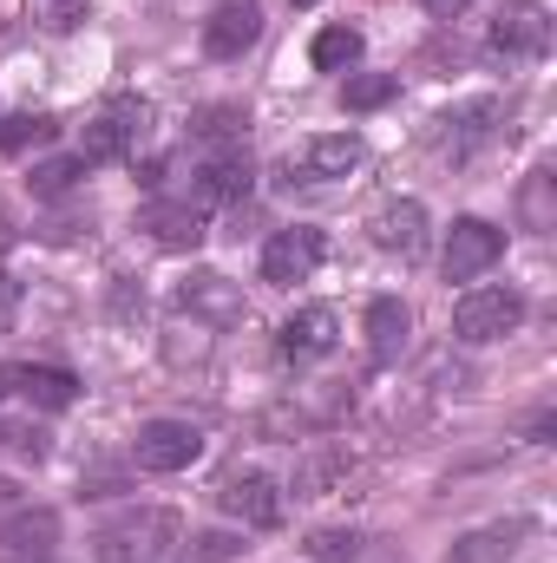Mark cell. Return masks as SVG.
<instances>
[{
  "label": "cell",
  "instance_id": "6da1fadb",
  "mask_svg": "<svg viewBox=\"0 0 557 563\" xmlns=\"http://www.w3.org/2000/svg\"><path fill=\"white\" fill-rule=\"evenodd\" d=\"M184 538L177 511H125L99 531V563H157Z\"/></svg>",
  "mask_w": 557,
  "mask_h": 563
},
{
  "label": "cell",
  "instance_id": "7a4b0ae2",
  "mask_svg": "<svg viewBox=\"0 0 557 563\" xmlns=\"http://www.w3.org/2000/svg\"><path fill=\"white\" fill-rule=\"evenodd\" d=\"M485 53L499 66H525V59H545L551 53V13L538 0H505L492 33H485Z\"/></svg>",
  "mask_w": 557,
  "mask_h": 563
},
{
  "label": "cell",
  "instance_id": "3957f363",
  "mask_svg": "<svg viewBox=\"0 0 557 563\" xmlns=\"http://www.w3.org/2000/svg\"><path fill=\"white\" fill-rule=\"evenodd\" d=\"M518 321H525V301H518V288H466V295H459V308H452V334H459L466 347L505 341Z\"/></svg>",
  "mask_w": 557,
  "mask_h": 563
},
{
  "label": "cell",
  "instance_id": "277c9868",
  "mask_svg": "<svg viewBox=\"0 0 557 563\" xmlns=\"http://www.w3.org/2000/svg\"><path fill=\"white\" fill-rule=\"evenodd\" d=\"M499 256H505V230H492L485 217H459L452 236H446L439 269H446V282H479Z\"/></svg>",
  "mask_w": 557,
  "mask_h": 563
},
{
  "label": "cell",
  "instance_id": "5b68a950",
  "mask_svg": "<svg viewBox=\"0 0 557 563\" xmlns=\"http://www.w3.org/2000/svg\"><path fill=\"white\" fill-rule=\"evenodd\" d=\"M171 301H177V314H190V321H204V328H237V321H243V295H237V282L217 276V269L184 276Z\"/></svg>",
  "mask_w": 557,
  "mask_h": 563
},
{
  "label": "cell",
  "instance_id": "8992f818",
  "mask_svg": "<svg viewBox=\"0 0 557 563\" xmlns=\"http://www.w3.org/2000/svg\"><path fill=\"white\" fill-rule=\"evenodd\" d=\"M197 452H204V432L190 420H151V426H139V445H132L139 472H157V478L197 465Z\"/></svg>",
  "mask_w": 557,
  "mask_h": 563
},
{
  "label": "cell",
  "instance_id": "52a82bcc",
  "mask_svg": "<svg viewBox=\"0 0 557 563\" xmlns=\"http://www.w3.org/2000/svg\"><path fill=\"white\" fill-rule=\"evenodd\" d=\"M361 164H368V144L354 132H328V139H308L302 151H288V177L295 184H335V177H348Z\"/></svg>",
  "mask_w": 557,
  "mask_h": 563
},
{
  "label": "cell",
  "instance_id": "ba28073f",
  "mask_svg": "<svg viewBox=\"0 0 557 563\" xmlns=\"http://www.w3.org/2000/svg\"><path fill=\"white\" fill-rule=\"evenodd\" d=\"M53 551H59V511L20 505L13 518H0V563H53Z\"/></svg>",
  "mask_w": 557,
  "mask_h": 563
},
{
  "label": "cell",
  "instance_id": "9c48e42d",
  "mask_svg": "<svg viewBox=\"0 0 557 563\" xmlns=\"http://www.w3.org/2000/svg\"><path fill=\"white\" fill-rule=\"evenodd\" d=\"M315 269H321V230L288 223V230H276L263 243V282L270 288H295V282H308Z\"/></svg>",
  "mask_w": 557,
  "mask_h": 563
},
{
  "label": "cell",
  "instance_id": "30bf717a",
  "mask_svg": "<svg viewBox=\"0 0 557 563\" xmlns=\"http://www.w3.org/2000/svg\"><path fill=\"white\" fill-rule=\"evenodd\" d=\"M217 505H223L230 518H243L250 531H270V525H282V485L270 478V472H223Z\"/></svg>",
  "mask_w": 557,
  "mask_h": 563
},
{
  "label": "cell",
  "instance_id": "8fae6325",
  "mask_svg": "<svg viewBox=\"0 0 557 563\" xmlns=\"http://www.w3.org/2000/svg\"><path fill=\"white\" fill-rule=\"evenodd\" d=\"M263 40V7L256 0H217L204 20V53L210 59H243Z\"/></svg>",
  "mask_w": 557,
  "mask_h": 563
},
{
  "label": "cell",
  "instance_id": "7c38bea8",
  "mask_svg": "<svg viewBox=\"0 0 557 563\" xmlns=\"http://www.w3.org/2000/svg\"><path fill=\"white\" fill-rule=\"evenodd\" d=\"M139 139H144V106H139V99H112V106H106V112L86 125L79 157H86V170H92V164H112V157H125Z\"/></svg>",
  "mask_w": 557,
  "mask_h": 563
},
{
  "label": "cell",
  "instance_id": "4fadbf2b",
  "mask_svg": "<svg viewBox=\"0 0 557 563\" xmlns=\"http://www.w3.org/2000/svg\"><path fill=\"white\" fill-rule=\"evenodd\" d=\"M368 230H374V243H381L387 256H401V263L426 256V203H414V197H394V203H381Z\"/></svg>",
  "mask_w": 557,
  "mask_h": 563
},
{
  "label": "cell",
  "instance_id": "5bb4252c",
  "mask_svg": "<svg viewBox=\"0 0 557 563\" xmlns=\"http://www.w3.org/2000/svg\"><path fill=\"white\" fill-rule=\"evenodd\" d=\"M335 341H341V321H335L328 301L295 308V314L282 321V354H288V361H321V354H335Z\"/></svg>",
  "mask_w": 557,
  "mask_h": 563
},
{
  "label": "cell",
  "instance_id": "9a60e30c",
  "mask_svg": "<svg viewBox=\"0 0 557 563\" xmlns=\"http://www.w3.org/2000/svg\"><path fill=\"white\" fill-rule=\"evenodd\" d=\"M407 334H414V314H407V301L381 295V301L368 308V354H374V367H394V361L407 354Z\"/></svg>",
  "mask_w": 557,
  "mask_h": 563
},
{
  "label": "cell",
  "instance_id": "2e32d148",
  "mask_svg": "<svg viewBox=\"0 0 557 563\" xmlns=\"http://www.w3.org/2000/svg\"><path fill=\"white\" fill-rule=\"evenodd\" d=\"M7 387L26 400V407H46V413H66L79 400V380L66 367H7Z\"/></svg>",
  "mask_w": 557,
  "mask_h": 563
},
{
  "label": "cell",
  "instance_id": "e0dca14e",
  "mask_svg": "<svg viewBox=\"0 0 557 563\" xmlns=\"http://www.w3.org/2000/svg\"><path fill=\"white\" fill-rule=\"evenodd\" d=\"M250 157H243V144L237 151H223V157H210L204 170H197V210L204 203H243L250 197Z\"/></svg>",
  "mask_w": 557,
  "mask_h": 563
},
{
  "label": "cell",
  "instance_id": "ac0fdd59",
  "mask_svg": "<svg viewBox=\"0 0 557 563\" xmlns=\"http://www.w3.org/2000/svg\"><path fill=\"white\" fill-rule=\"evenodd\" d=\"M139 230H151L157 250H197L204 243V210L197 203H151L139 217Z\"/></svg>",
  "mask_w": 557,
  "mask_h": 563
},
{
  "label": "cell",
  "instance_id": "d6986e66",
  "mask_svg": "<svg viewBox=\"0 0 557 563\" xmlns=\"http://www.w3.org/2000/svg\"><path fill=\"white\" fill-rule=\"evenodd\" d=\"M492 119H499V106L492 99H472V106H459L452 119H439V151L459 164V157H472L479 144L492 139Z\"/></svg>",
  "mask_w": 557,
  "mask_h": 563
},
{
  "label": "cell",
  "instance_id": "ffe728a7",
  "mask_svg": "<svg viewBox=\"0 0 557 563\" xmlns=\"http://www.w3.org/2000/svg\"><path fill=\"white\" fill-rule=\"evenodd\" d=\"M354 478V459L341 452V445H315L302 465H295V498H328L335 485H348Z\"/></svg>",
  "mask_w": 557,
  "mask_h": 563
},
{
  "label": "cell",
  "instance_id": "44dd1931",
  "mask_svg": "<svg viewBox=\"0 0 557 563\" xmlns=\"http://www.w3.org/2000/svg\"><path fill=\"white\" fill-rule=\"evenodd\" d=\"M518 538H525L518 518H512V525H485V531H472L466 544H452L446 563H512L518 558Z\"/></svg>",
  "mask_w": 557,
  "mask_h": 563
},
{
  "label": "cell",
  "instance_id": "7402d4cb",
  "mask_svg": "<svg viewBox=\"0 0 557 563\" xmlns=\"http://www.w3.org/2000/svg\"><path fill=\"white\" fill-rule=\"evenodd\" d=\"M308 59H315L321 73H348V66L361 59V33H354V26H321L315 46H308Z\"/></svg>",
  "mask_w": 557,
  "mask_h": 563
},
{
  "label": "cell",
  "instance_id": "603a6c76",
  "mask_svg": "<svg viewBox=\"0 0 557 563\" xmlns=\"http://www.w3.org/2000/svg\"><path fill=\"white\" fill-rule=\"evenodd\" d=\"M394 92H401V79H394V73H361V79H348V86H341V106H348V112H374V106H387Z\"/></svg>",
  "mask_w": 557,
  "mask_h": 563
},
{
  "label": "cell",
  "instance_id": "cb8c5ba5",
  "mask_svg": "<svg viewBox=\"0 0 557 563\" xmlns=\"http://www.w3.org/2000/svg\"><path fill=\"white\" fill-rule=\"evenodd\" d=\"M551 170H532L525 177V197H518V210H525V230H557V210H551Z\"/></svg>",
  "mask_w": 557,
  "mask_h": 563
},
{
  "label": "cell",
  "instance_id": "d4e9b609",
  "mask_svg": "<svg viewBox=\"0 0 557 563\" xmlns=\"http://www.w3.org/2000/svg\"><path fill=\"white\" fill-rule=\"evenodd\" d=\"M79 177H86V157H79V151H73V157H46V164L33 170V190H40V197H66Z\"/></svg>",
  "mask_w": 557,
  "mask_h": 563
},
{
  "label": "cell",
  "instance_id": "484cf974",
  "mask_svg": "<svg viewBox=\"0 0 557 563\" xmlns=\"http://www.w3.org/2000/svg\"><path fill=\"white\" fill-rule=\"evenodd\" d=\"M190 132H197V139H243V132H250V112H243V106H210V112H197Z\"/></svg>",
  "mask_w": 557,
  "mask_h": 563
},
{
  "label": "cell",
  "instance_id": "4316f807",
  "mask_svg": "<svg viewBox=\"0 0 557 563\" xmlns=\"http://www.w3.org/2000/svg\"><path fill=\"white\" fill-rule=\"evenodd\" d=\"M59 132L53 119H40V112H20V119H7L0 125V151H26V144H46Z\"/></svg>",
  "mask_w": 557,
  "mask_h": 563
},
{
  "label": "cell",
  "instance_id": "83f0119b",
  "mask_svg": "<svg viewBox=\"0 0 557 563\" xmlns=\"http://www.w3.org/2000/svg\"><path fill=\"white\" fill-rule=\"evenodd\" d=\"M354 531H315L308 538V551H302V563H354Z\"/></svg>",
  "mask_w": 557,
  "mask_h": 563
},
{
  "label": "cell",
  "instance_id": "f1b7e54d",
  "mask_svg": "<svg viewBox=\"0 0 557 563\" xmlns=\"http://www.w3.org/2000/svg\"><path fill=\"white\" fill-rule=\"evenodd\" d=\"M33 7V20L46 26V33H73L79 20H86V0H26Z\"/></svg>",
  "mask_w": 557,
  "mask_h": 563
},
{
  "label": "cell",
  "instance_id": "f546056e",
  "mask_svg": "<svg viewBox=\"0 0 557 563\" xmlns=\"http://www.w3.org/2000/svg\"><path fill=\"white\" fill-rule=\"evenodd\" d=\"M243 551V538H230V531H204L197 538V563H230Z\"/></svg>",
  "mask_w": 557,
  "mask_h": 563
},
{
  "label": "cell",
  "instance_id": "4dcf8cb0",
  "mask_svg": "<svg viewBox=\"0 0 557 563\" xmlns=\"http://www.w3.org/2000/svg\"><path fill=\"white\" fill-rule=\"evenodd\" d=\"M13 308H20V282H13V276H0V328L13 321Z\"/></svg>",
  "mask_w": 557,
  "mask_h": 563
},
{
  "label": "cell",
  "instance_id": "1f68e13d",
  "mask_svg": "<svg viewBox=\"0 0 557 563\" xmlns=\"http://www.w3.org/2000/svg\"><path fill=\"white\" fill-rule=\"evenodd\" d=\"M419 7H426V13H433V20H459V13H466V7H472V0H419Z\"/></svg>",
  "mask_w": 557,
  "mask_h": 563
},
{
  "label": "cell",
  "instance_id": "d6a6232c",
  "mask_svg": "<svg viewBox=\"0 0 557 563\" xmlns=\"http://www.w3.org/2000/svg\"><path fill=\"white\" fill-rule=\"evenodd\" d=\"M551 426H557V413H551V407H545V413L532 420V445H551Z\"/></svg>",
  "mask_w": 557,
  "mask_h": 563
},
{
  "label": "cell",
  "instance_id": "836d02e7",
  "mask_svg": "<svg viewBox=\"0 0 557 563\" xmlns=\"http://www.w3.org/2000/svg\"><path fill=\"white\" fill-rule=\"evenodd\" d=\"M7 243H13V223H7V217H0V250H7Z\"/></svg>",
  "mask_w": 557,
  "mask_h": 563
},
{
  "label": "cell",
  "instance_id": "e575fe53",
  "mask_svg": "<svg viewBox=\"0 0 557 563\" xmlns=\"http://www.w3.org/2000/svg\"><path fill=\"white\" fill-rule=\"evenodd\" d=\"M0 394H13V387H7V367H0Z\"/></svg>",
  "mask_w": 557,
  "mask_h": 563
},
{
  "label": "cell",
  "instance_id": "d590c367",
  "mask_svg": "<svg viewBox=\"0 0 557 563\" xmlns=\"http://www.w3.org/2000/svg\"><path fill=\"white\" fill-rule=\"evenodd\" d=\"M295 7H315V0H295Z\"/></svg>",
  "mask_w": 557,
  "mask_h": 563
}]
</instances>
